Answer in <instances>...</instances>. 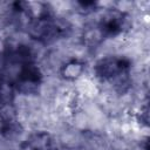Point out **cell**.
I'll return each instance as SVG.
<instances>
[{"label":"cell","instance_id":"obj_1","mask_svg":"<svg viewBox=\"0 0 150 150\" xmlns=\"http://www.w3.org/2000/svg\"><path fill=\"white\" fill-rule=\"evenodd\" d=\"M83 71V64L80 62H70L63 68V75L67 79H76Z\"/></svg>","mask_w":150,"mask_h":150}]
</instances>
